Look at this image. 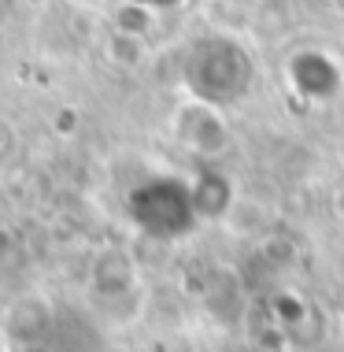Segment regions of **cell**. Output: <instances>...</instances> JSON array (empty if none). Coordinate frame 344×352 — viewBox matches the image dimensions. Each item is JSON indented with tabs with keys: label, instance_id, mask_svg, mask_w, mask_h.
Wrapping results in <instances>:
<instances>
[{
	"label": "cell",
	"instance_id": "2",
	"mask_svg": "<svg viewBox=\"0 0 344 352\" xmlns=\"http://www.w3.org/2000/svg\"><path fill=\"white\" fill-rule=\"evenodd\" d=\"M52 126H56V134H71V130H78V111H74V108H60Z\"/></svg>",
	"mask_w": 344,
	"mask_h": 352
},
{
	"label": "cell",
	"instance_id": "3",
	"mask_svg": "<svg viewBox=\"0 0 344 352\" xmlns=\"http://www.w3.org/2000/svg\"><path fill=\"white\" fill-rule=\"evenodd\" d=\"M12 256H15V237H12V230L0 226V263H8Z\"/></svg>",
	"mask_w": 344,
	"mask_h": 352
},
{
	"label": "cell",
	"instance_id": "4",
	"mask_svg": "<svg viewBox=\"0 0 344 352\" xmlns=\"http://www.w3.org/2000/svg\"><path fill=\"white\" fill-rule=\"evenodd\" d=\"M333 212H337V215L344 219V186L337 189V197H333Z\"/></svg>",
	"mask_w": 344,
	"mask_h": 352
},
{
	"label": "cell",
	"instance_id": "1",
	"mask_svg": "<svg viewBox=\"0 0 344 352\" xmlns=\"http://www.w3.org/2000/svg\"><path fill=\"white\" fill-rule=\"evenodd\" d=\"M289 74H293L296 89H300L303 97H311V100H330L337 89H344V74H341L337 63H333V56H326V52L293 56Z\"/></svg>",
	"mask_w": 344,
	"mask_h": 352
}]
</instances>
